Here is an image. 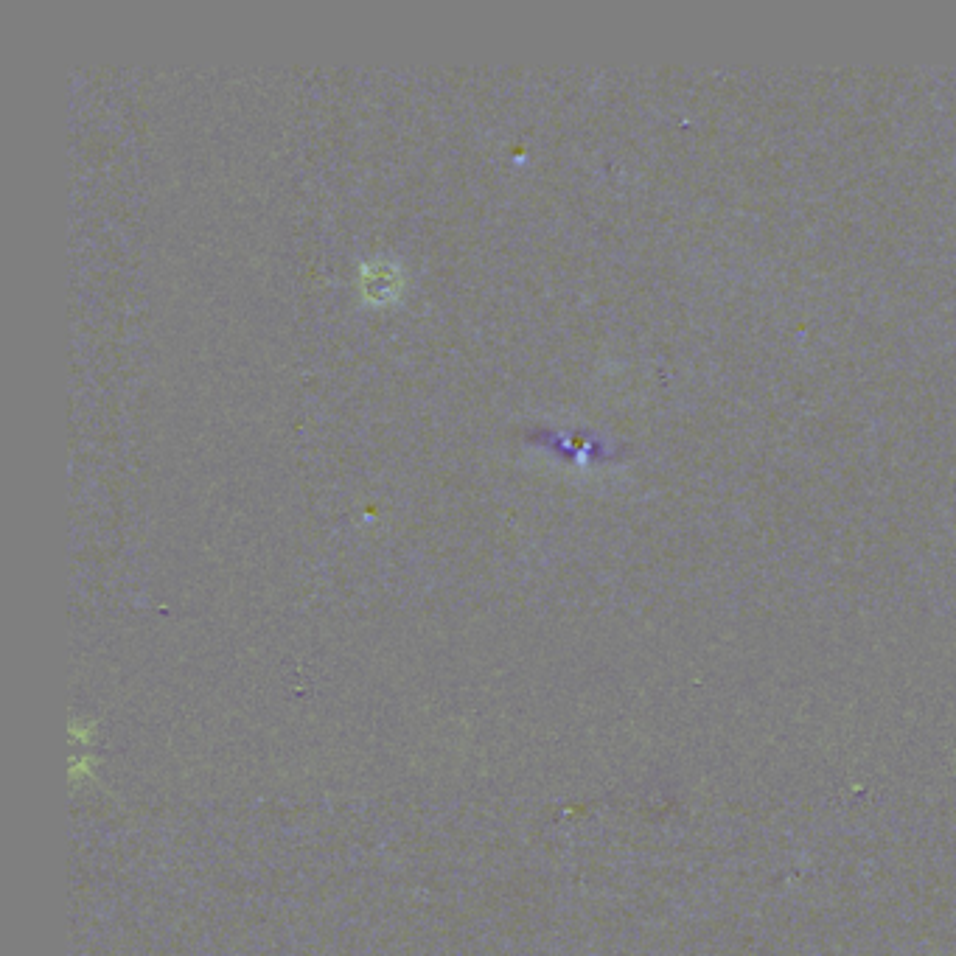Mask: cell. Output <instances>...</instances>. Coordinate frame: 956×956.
I'll return each instance as SVG.
<instances>
[{
  "instance_id": "obj_1",
  "label": "cell",
  "mask_w": 956,
  "mask_h": 956,
  "mask_svg": "<svg viewBox=\"0 0 956 956\" xmlns=\"http://www.w3.org/2000/svg\"><path fill=\"white\" fill-rule=\"evenodd\" d=\"M401 275L399 267H390L385 261H376V264H365L362 267V289L365 295L373 300H390L399 295Z\"/></svg>"
}]
</instances>
